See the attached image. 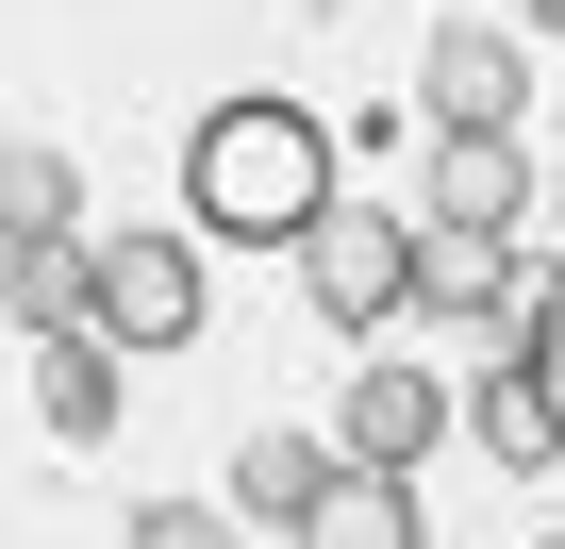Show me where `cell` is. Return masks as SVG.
I'll return each mask as SVG.
<instances>
[{
    "instance_id": "30bf717a",
    "label": "cell",
    "mask_w": 565,
    "mask_h": 549,
    "mask_svg": "<svg viewBox=\"0 0 565 549\" xmlns=\"http://www.w3.org/2000/svg\"><path fill=\"white\" fill-rule=\"evenodd\" d=\"M34 233H84V183L51 134H0V250H34Z\"/></svg>"
},
{
    "instance_id": "9a60e30c",
    "label": "cell",
    "mask_w": 565,
    "mask_h": 549,
    "mask_svg": "<svg viewBox=\"0 0 565 549\" xmlns=\"http://www.w3.org/2000/svg\"><path fill=\"white\" fill-rule=\"evenodd\" d=\"M515 18H548V34H565V0H515Z\"/></svg>"
},
{
    "instance_id": "8fae6325",
    "label": "cell",
    "mask_w": 565,
    "mask_h": 549,
    "mask_svg": "<svg viewBox=\"0 0 565 549\" xmlns=\"http://www.w3.org/2000/svg\"><path fill=\"white\" fill-rule=\"evenodd\" d=\"M317 483H333V450H317V433H266V450L233 466V516H249V532H300V516H317Z\"/></svg>"
},
{
    "instance_id": "7a4b0ae2",
    "label": "cell",
    "mask_w": 565,
    "mask_h": 549,
    "mask_svg": "<svg viewBox=\"0 0 565 549\" xmlns=\"http://www.w3.org/2000/svg\"><path fill=\"white\" fill-rule=\"evenodd\" d=\"M300 284H317V317H333V334H383V317L416 300V217L317 200V217H300Z\"/></svg>"
},
{
    "instance_id": "9c48e42d",
    "label": "cell",
    "mask_w": 565,
    "mask_h": 549,
    "mask_svg": "<svg viewBox=\"0 0 565 549\" xmlns=\"http://www.w3.org/2000/svg\"><path fill=\"white\" fill-rule=\"evenodd\" d=\"M515 200H532L515 134H433V217H466V233H515Z\"/></svg>"
},
{
    "instance_id": "4fadbf2b",
    "label": "cell",
    "mask_w": 565,
    "mask_h": 549,
    "mask_svg": "<svg viewBox=\"0 0 565 549\" xmlns=\"http://www.w3.org/2000/svg\"><path fill=\"white\" fill-rule=\"evenodd\" d=\"M482 450H499V466H565V433H548L532 367H515V383H482Z\"/></svg>"
},
{
    "instance_id": "3957f363",
    "label": "cell",
    "mask_w": 565,
    "mask_h": 549,
    "mask_svg": "<svg viewBox=\"0 0 565 549\" xmlns=\"http://www.w3.org/2000/svg\"><path fill=\"white\" fill-rule=\"evenodd\" d=\"M84 317H100L117 350H183V334H200V250H183V233H100V250H84Z\"/></svg>"
},
{
    "instance_id": "5b68a950",
    "label": "cell",
    "mask_w": 565,
    "mask_h": 549,
    "mask_svg": "<svg viewBox=\"0 0 565 549\" xmlns=\"http://www.w3.org/2000/svg\"><path fill=\"white\" fill-rule=\"evenodd\" d=\"M416 101H433V134H515L532 67H515V34H433L416 51Z\"/></svg>"
},
{
    "instance_id": "277c9868",
    "label": "cell",
    "mask_w": 565,
    "mask_h": 549,
    "mask_svg": "<svg viewBox=\"0 0 565 549\" xmlns=\"http://www.w3.org/2000/svg\"><path fill=\"white\" fill-rule=\"evenodd\" d=\"M433 433H449V383L433 367H350V400H333V450L350 466H433Z\"/></svg>"
},
{
    "instance_id": "6da1fadb",
    "label": "cell",
    "mask_w": 565,
    "mask_h": 549,
    "mask_svg": "<svg viewBox=\"0 0 565 549\" xmlns=\"http://www.w3.org/2000/svg\"><path fill=\"white\" fill-rule=\"evenodd\" d=\"M183 200L200 233H249V250H300V217L333 200V134L300 101H216L200 150H183Z\"/></svg>"
},
{
    "instance_id": "2e32d148",
    "label": "cell",
    "mask_w": 565,
    "mask_h": 549,
    "mask_svg": "<svg viewBox=\"0 0 565 549\" xmlns=\"http://www.w3.org/2000/svg\"><path fill=\"white\" fill-rule=\"evenodd\" d=\"M548 217H565V200H548Z\"/></svg>"
},
{
    "instance_id": "5bb4252c",
    "label": "cell",
    "mask_w": 565,
    "mask_h": 549,
    "mask_svg": "<svg viewBox=\"0 0 565 549\" xmlns=\"http://www.w3.org/2000/svg\"><path fill=\"white\" fill-rule=\"evenodd\" d=\"M532 400H548V433H565V334H532Z\"/></svg>"
},
{
    "instance_id": "8992f818",
    "label": "cell",
    "mask_w": 565,
    "mask_h": 549,
    "mask_svg": "<svg viewBox=\"0 0 565 549\" xmlns=\"http://www.w3.org/2000/svg\"><path fill=\"white\" fill-rule=\"evenodd\" d=\"M117 367H134V350H117L100 317H67V334H34V416H51L67 450H100V433H117Z\"/></svg>"
},
{
    "instance_id": "7c38bea8",
    "label": "cell",
    "mask_w": 565,
    "mask_h": 549,
    "mask_svg": "<svg viewBox=\"0 0 565 549\" xmlns=\"http://www.w3.org/2000/svg\"><path fill=\"white\" fill-rule=\"evenodd\" d=\"M0 300H18V334H67V317H84V233L0 250Z\"/></svg>"
},
{
    "instance_id": "52a82bcc",
    "label": "cell",
    "mask_w": 565,
    "mask_h": 549,
    "mask_svg": "<svg viewBox=\"0 0 565 549\" xmlns=\"http://www.w3.org/2000/svg\"><path fill=\"white\" fill-rule=\"evenodd\" d=\"M416 300L433 317H515V250L466 233V217H416Z\"/></svg>"
},
{
    "instance_id": "ba28073f",
    "label": "cell",
    "mask_w": 565,
    "mask_h": 549,
    "mask_svg": "<svg viewBox=\"0 0 565 549\" xmlns=\"http://www.w3.org/2000/svg\"><path fill=\"white\" fill-rule=\"evenodd\" d=\"M300 532H317V549H416V466H350V450H333V483H317Z\"/></svg>"
}]
</instances>
